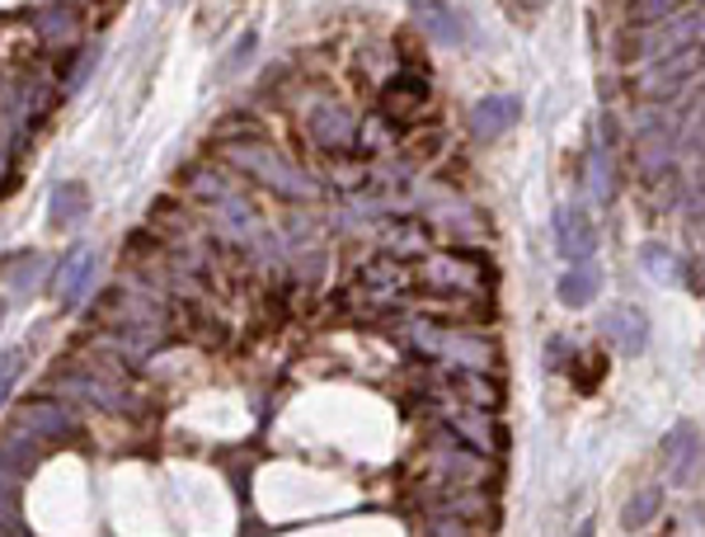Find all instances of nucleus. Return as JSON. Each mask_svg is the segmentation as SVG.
<instances>
[{
  "instance_id": "nucleus-1",
  "label": "nucleus",
  "mask_w": 705,
  "mask_h": 537,
  "mask_svg": "<svg viewBox=\"0 0 705 537\" xmlns=\"http://www.w3.org/2000/svg\"><path fill=\"white\" fill-rule=\"evenodd\" d=\"M701 76V43L692 47H682V52H668V57H654V66L644 72V95L649 99H668V95H677L686 80H696Z\"/></svg>"
},
{
  "instance_id": "nucleus-2",
  "label": "nucleus",
  "mask_w": 705,
  "mask_h": 537,
  "mask_svg": "<svg viewBox=\"0 0 705 537\" xmlns=\"http://www.w3.org/2000/svg\"><path fill=\"white\" fill-rule=\"evenodd\" d=\"M603 335L611 340V350H621L626 358H640L649 350V316L630 302H616L603 321Z\"/></svg>"
},
{
  "instance_id": "nucleus-3",
  "label": "nucleus",
  "mask_w": 705,
  "mask_h": 537,
  "mask_svg": "<svg viewBox=\"0 0 705 537\" xmlns=\"http://www.w3.org/2000/svg\"><path fill=\"white\" fill-rule=\"evenodd\" d=\"M555 246H560V255L570 259V265H578V259H593L597 232H593L588 213H578V207H560V217H555Z\"/></svg>"
},
{
  "instance_id": "nucleus-4",
  "label": "nucleus",
  "mask_w": 705,
  "mask_h": 537,
  "mask_svg": "<svg viewBox=\"0 0 705 537\" xmlns=\"http://www.w3.org/2000/svg\"><path fill=\"white\" fill-rule=\"evenodd\" d=\"M518 118H522V99L518 95H489V99H480L470 109V128H475L480 142H494V137L508 132Z\"/></svg>"
},
{
  "instance_id": "nucleus-5",
  "label": "nucleus",
  "mask_w": 705,
  "mask_h": 537,
  "mask_svg": "<svg viewBox=\"0 0 705 537\" xmlns=\"http://www.w3.org/2000/svg\"><path fill=\"white\" fill-rule=\"evenodd\" d=\"M90 273H95V255H90V246H70V250H66V259H62V269L52 273V288L62 292V307H66V311H70V307H80L85 283H90Z\"/></svg>"
},
{
  "instance_id": "nucleus-6",
  "label": "nucleus",
  "mask_w": 705,
  "mask_h": 537,
  "mask_svg": "<svg viewBox=\"0 0 705 537\" xmlns=\"http://www.w3.org/2000/svg\"><path fill=\"white\" fill-rule=\"evenodd\" d=\"M692 43H701V10L682 14V20H673V24H659L654 33H644L640 52H644V57H668V52H682V47H692Z\"/></svg>"
},
{
  "instance_id": "nucleus-7",
  "label": "nucleus",
  "mask_w": 705,
  "mask_h": 537,
  "mask_svg": "<svg viewBox=\"0 0 705 537\" xmlns=\"http://www.w3.org/2000/svg\"><path fill=\"white\" fill-rule=\"evenodd\" d=\"M381 104H386V114H391V118H410V114H419L423 104H429V76L400 72L391 85H386Z\"/></svg>"
},
{
  "instance_id": "nucleus-8",
  "label": "nucleus",
  "mask_w": 705,
  "mask_h": 537,
  "mask_svg": "<svg viewBox=\"0 0 705 537\" xmlns=\"http://www.w3.org/2000/svg\"><path fill=\"white\" fill-rule=\"evenodd\" d=\"M85 207H90V194H85V184L66 180V184H57V189L47 194V222H52V227H70V222L85 217Z\"/></svg>"
},
{
  "instance_id": "nucleus-9",
  "label": "nucleus",
  "mask_w": 705,
  "mask_h": 537,
  "mask_svg": "<svg viewBox=\"0 0 705 537\" xmlns=\"http://www.w3.org/2000/svg\"><path fill=\"white\" fill-rule=\"evenodd\" d=\"M597 288H603V279H597V269H593V259H578V265L564 269V279H560V302L564 307H588L597 298Z\"/></svg>"
},
{
  "instance_id": "nucleus-10",
  "label": "nucleus",
  "mask_w": 705,
  "mask_h": 537,
  "mask_svg": "<svg viewBox=\"0 0 705 537\" xmlns=\"http://www.w3.org/2000/svg\"><path fill=\"white\" fill-rule=\"evenodd\" d=\"M419 14L429 20V29H433L443 43H462V39H466V33H462V29H466V20H462L456 10L437 6V0H419Z\"/></svg>"
},
{
  "instance_id": "nucleus-11",
  "label": "nucleus",
  "mask_w": 705,
  "mask_h": 537,
  "mask_svg": "<svg viewBox=\"0 0 705 537\" xmlns=\"http://www.w3.org/2000/svg\"><path fill=\"white\" fill-rule=\"evenodd\" d=\"M659 509H663V486H644V491H634V500L621 514V524L630 533H640V528H649V518H654Z\"/></svg>"
},
{
  "instance_id": "nucleus-12",
  "label": "nucleus",
  "mask_w": 705,
  "mask_h": 537,
  "mask_svg": "<svg viewBox=\"0 0 705 537\" xmlns=\"http://www.w3.org/2000/svg\"><path fill=\"white\" fill-rule=\"evenodd\" d=\"M24 420L39 429L43 439H70V420L57 410V406H43V401H33L29 410H24Z\"/></svg>"
},
{
  "instance_id": "nucleus-13",
  "label": "nucleus",
  "mask_w": 705,
  "mask_h": 537,
  "mask_svg": "<svg viewBox=\"0 0 705 537\" xmlns=\"http://www.w3.org/2000/svg\"><path fill=\"white\" fill-rule=\"evenodd\" d=\"M24 373V350H10L6 358H0V406H6V396L14 391V383H20Z\"/></svg>"
},
{
  "instance_id": "nucleus-14",
  "label": "nucleus",
  "mask_w": 705,
  "mask_h": 537,
  "mask_svg": "<svg viewBox=\"0 0 705 537\" xmlns=\"http://www.w3.org/2000/svg\"><path fill=\"white\" fill-rule=\"evenodd\" d=\"M682 6V0H630V14H634V20H649V24H659L663 20V14H673Z\"/></svg>"
},
{
  "instance_id": "nucleus-15",
  "label": "nucleus",
  "mask_w": 705,
  "mask_h": 537,
  "mask_svg": "<svg viewBox=\"0 0 705 537\" xmlns=\"http://www.w3.org/2000/svg\"><path fill=\"white\" fill-rule=\"evenodd\" d=\"M640 259H644V269H649V273H659V279H668V273H673V269H668V265H673V250L659 246V240H654V246H644V250H640Z\"/></svg>"
},
{
  "instance_id": "nucleus-16",
  "label": "nucleus",
  "mask_w": 705,
  "mask_h": 537,
  "mask_svg": "<svg viewBox=\"0 0 705 537\" xmlns=\"http://www.w3.org/2000/svg\"><path fill=\"white\" fill-rule=\"evenodd\" d=\"M33 458H39V453H33L29 443H20V439H14V443H10V439L0 443V462H14V472H29Z\"/></svg>"
},
{
  "instance_id": "nucleus-17",
  "label": "nucleus",
  "mask_w": 705,
  "mask_h": 537,
  "mask_svg": "<svg viewBox=\"0 0 705 537\" xmlns=\"http://www.w3.org/2000/svg\"><path fill=\"white\" fill-rule=\"evenodd\" d=\"M43 29H47V39H66V33H70V29H76V20H70V14H66V10H52V14H47V20H43Z\"/></svg>"
},
{
  "instance_id": "nucleus-18",
  "label": "nucleus",
  "mask_w": 705,
  "mask_h": 537,
  "mask_svg": "<svg viewBox=\"0 0 705 537\" xmlns=\"http://www.w3.org/2000/svg\"><path fill=\"white\" fill-rule=\"evenodd\" d=\"M677 279H682V283H692V292H701V273H696V259H682V265H677Z\"/></svg>"
},
{
  "instance_id": "nucleus-19",
  "label": "nucleus",
  "mask_w": 705,
  "mask_h": 537,
  "mask_svg": "<svg viewBox=\"0 0 705 537\" xmlns=\"http://www.w3.org/2000/svg\"><path fill=\"white\" fill-rule=\"evenodd\" d=\"M0 161H6V147H0Z\"/></svg>"
}]
</instances>
